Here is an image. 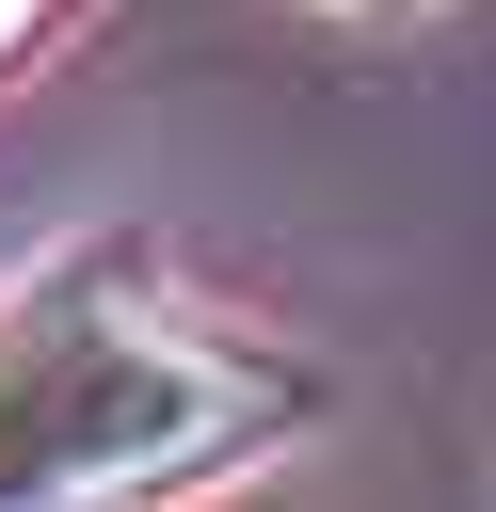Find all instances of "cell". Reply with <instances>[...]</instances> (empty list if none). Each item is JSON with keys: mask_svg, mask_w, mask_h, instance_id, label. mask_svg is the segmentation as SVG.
Segmentation results:
<instances>
[{"mask_svg": "<svg viewBox=\"0 0 496 512\" xmlns=\"http://www.w3.org/2000/svg\"><path fill=\"white\" fill-rule=\"evenodd\" d=\"M48 16H64V0H0V64H16V48L48 32Z\"/></svg>", "mask_w": 496, "mask_h": 512, "instance_id": "2", "label": "cell"}, {"mask_svg": "<svg viewBox=\"0 0 496 512\" xmlns=\"http://www.w3.org/2000/svg\"><path fill=\"white\" fill-rule=\"evenodd\" d=\"M304 368L112 304V288H32L0 304V512H144L192 480H240L256 448L304 432Z\"/></svg>", "mask_w": 496, "mask_h": 512, "instance_id": "1", "label": "cell"}]
</instances>
